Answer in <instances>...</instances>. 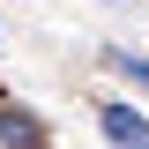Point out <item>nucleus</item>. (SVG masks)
<instances>
[{"mask_svg":"<svg viewBox=\"0 0 149 149\" xmlns=\"http://www.w3.org/2000/svg\"><path fill=\"white\" fill-rule=\"evenodd\" d=\"M0 149H37V112H0Z\"/></svg>","mask_w":149,"mask_h":149,"instance_id":"obj_2","label":"nucleus"},{"mask_svg":"<svg viewBox=\"0 0 149 149\" xmlns=\"http://www.w3.org/2000/svg\"><path fill=\"white\" fill-rule=\"evenodd\" d=\"M97 119H104V134H112L119 149H149V119H142L134 104H104Z\"/></svg>","mask_w":149,"mask_h":149,"instance_id":"obj_1","label":"nucleus"},{"mask_svg":"<svg viewBox=\"0 0 149 149\" xmlns=\"http://www.w3.org/2000/svg\"><path fill=\"white\" fill-rule=\"evenodd\" d=\"M104 60H112V67H119V74H127V82H142V90H149V60H142V52H119V45H112Z\"/></svg>","mask_w":149,"mask_h":149,"instance_id":"obj_3","label":"nucleus"}]
</instances>
